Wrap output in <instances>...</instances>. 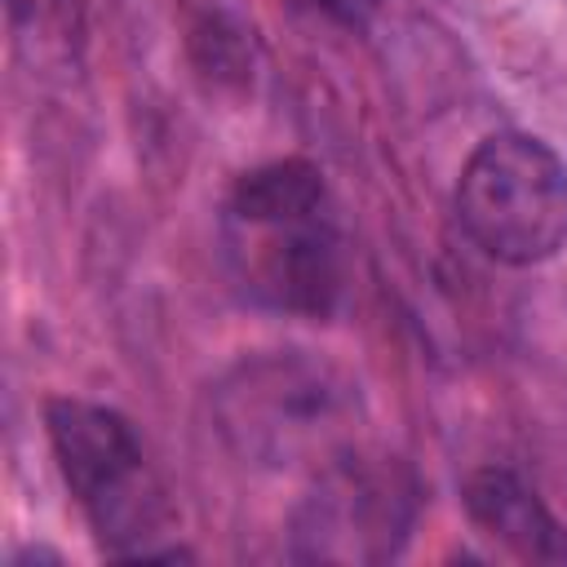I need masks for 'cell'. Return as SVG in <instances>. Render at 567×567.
Masks as SVG:
<instances>
[{"label": "cell", "instance_id": "cell-6", "mask_svg": "<svg viewBox=\"0 0 567 567\" xmlns=\"http://www.w3.org/2000/svg\"><path fill=\"white\" fill-rule=\"evenodd\" d=\"M470 523L509 549L523 563H567V527L549 514V505L514 474L501 465H483L465 478L461 487Z\"/></svg>", "mask_w": 567, "mask_h": 567}, {"label": "cell", "instance_id": "cell-1", "mask_svg": "<svg viewBox=\"0 0 567 567\" xmlns=\"http://www.w3.org/2000/svg\"><path fill=\"white\" fill-rule=\"evenodd\" d=\"M221 252L244 297L284 315L328 319L346 292L337 208L310 159H270L235 182Z\"/></svg>", "mask_w": 567, "mask_h": 567}, {"label": "cell", "instance_id": "cell-5", "mask_svg": "<svg viewBox=\"0 0 567 567\" xmlns=\"http://www.w3.org/2000/svg\"><path fill=\"white\" fill-rule=\"evenodd\" d=\"M421 487L394 456L346 447L315 470L310 492L292 509V558L301 563H385L416 523Z\"/></svg>", "mask_w": 567, "mask_h": 567}, {"label": "cell", "instance_id": "cell-7", "mask_svg": "<svg viewBox=\"0 0 567 567\" xmlns=\"http://www.w3.org/2000/svg\"><path fill=\"white\" fill-rule=\"evenodd\" d=\"M337 22H346V27H368L377 13H381V4L385 0H319Z\"/></svg>", "mask_w": 567, "mask_h": 567}, {"label": "cell", "instance_id": "cell-4", "mask_svg": "<svg viewBox=\"0 0 567 567\" xmlns=\"http://www.w3.org/2000/svg\"><path fill=\"white\" fill-rule=\"evenodd\" d=\"M456 217L492 261H549L567 244V164L532 133H496L461 168Z\"/></svg>", "mask_w": 567, "mask_h": 567}, {"label": "cell", "instance_id": "cell-3", "mask_svg": "<svg viewBox=\"0 0 567 567\" xmlns=\"http://www.w3.org/2000/svg\"><path fill=\"white\" fill-rule=\"evenodd\" d=\"M44 430L75 505L111 558H186L173 501L115 408L49 399Z\"/></svg>", "mask_w": 567, "mask_h": 567}, {"label": "cell", "instance_id": "cell-2", "mask_svg": "<svg viewBox=\"0 0 567 567\" xmlns=\"http://www.w3.org/2000/svg\"><path fill=\"white\" fill-rule=\"evenodd\" d=\"M363 399L350 372L306 350L239 359L213 385V425L221 443L266 470L328 465L354 447Z\"/></svg>", "mask_w": 567, "mask_h": 567}]
</instances>
